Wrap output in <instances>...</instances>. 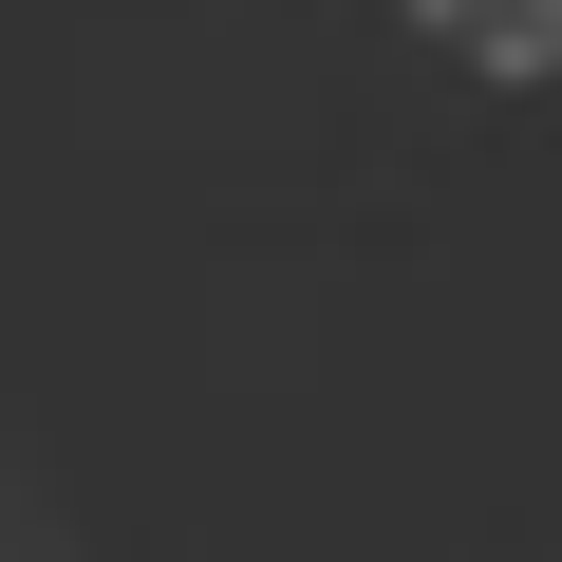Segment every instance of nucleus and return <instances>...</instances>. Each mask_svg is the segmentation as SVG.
Wrapping results in <instances>:
<instances>
[{"label": "nucleus", "mask_w": 562, "mask_h": 562, "mask_svg": "<svg viewBox=\"0 0 562 562\" xmlns=\"http://www.w3.org/2000/svg\"><path fill=\"white\" fill-rule=\"evenodd\" d=\"M413 38L450 76H487V94H543L562 76V0H413Z\"/></svg>", "instance_id": "obj_1"}]
</instances>
